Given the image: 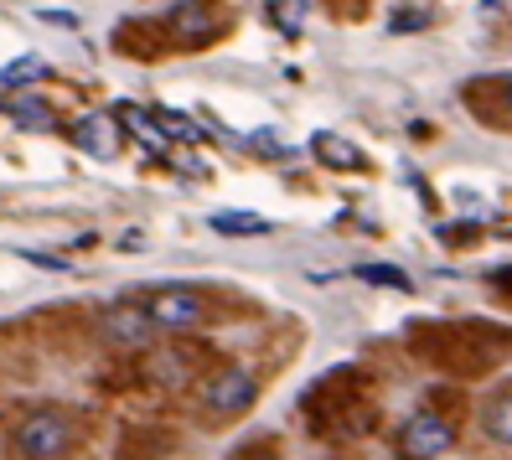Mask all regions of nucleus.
<instances>
[{
    "mask_svg": "<svg viewBox=\"0 0 512 460\" xmlns=\"http://www.w3.org/2000/svg\"><path fill=\"white\" fill-rule=\"evenodd\" d=\"M481 429H487V440H492V445L512 450V388H507V393H497L492 404L481 409Z\"/></svg>",
    "mask_w": 512,
    "mask_h": 460,
    "instance_id": "obj_9",
    "label": "nucleus"
},
{
    "mask_svg": "<svg viewBox=\"0 0 512 460\" xmlns=\"http://www.w3.org/2000/svg\"><path fill=\"white\" fill-rule=\"evenodd\" d=\"M73 140L88 150V156H99V161H114L119 156V140H125V125H119L114 114H78V125H73Z\"/></svg>",
    "mask_w": 512,
    "mask_h": 460,
    "instance_id": "obj_6",
    "label": "nucleus"
},
{
    "mask_svg": "<svg viewBox=\"0 0 512 460\" xmlns=\"http://www.w3.org/2000/svg\"><path fill=\"white\" fill-rule=\"evenodd\" d=\"M352 274H357V280H368V285H383V290H414L399 264H357Z\"/></svg>",
    "mask_w": 512,
    "mask_h": 460,
    "instance_id": "obj_15",
    "label": "nucleus"
},
{
    "mask_svg": "<svg viewBox=\"0 0 512 460\" xmlns=\"http://www.w3.org/2000/svg\"><path fill=\"white\" fill-rule=\"evenodd\" d=\"M306 16H311V0H269V21H275L285 37H300Z\"/></svg>",
    "mask_w": 512,
    "mask_h": 460,
    "instance_id": "obj_12",
    "label": "nucleus"
},
{
    "mask_svg": "<svg viewBox=\"0 0 512 460\" xmlns=\"http://www.w3.org/2000/svg\"><path fill=\"white\" fill-rule=\"evenodd\" d=\"M6 114L16 119L21 130H52V109H47L42 99H32V94H16V99H6Z\"/></svg>",
    "mask_w": 512,
    "mask_h": 460,
    "instance_id": "obj_10",
    "label": "nucleus"
},
{
    "mask_svg": "<svg viewBox=\"0 0 512 460\" xmlns=\"http://www.w3.org/2000/svg\"><path fill=\"white\" fill-rule=\"evenodd\" d=\"M42 21H52V26H78L68 11H42Z\"/></svg>",
    "mask_w": 512,
    "mask_h": 460,
    "instance_id": "obj_20",
    "label": "nucleus"
},
{
    "mask_svg": "<svg viewBox=\"0 0 512 460\" xmlns=\"http://www.w3.org/2000/svg\"><path fill=\"white\" fill-rule=\"evenodd\" d=\"M497 6H502V0H487V11H497Z\"/></svg>",
    "mask_w": 512,
    "mask_h": 460,
    "instance_id": "obj_22",
    "label": "nucleus"
},
{
    "mask_svg": "<svg viewBox=\"0 0 512 460\" xmlns=\"http://www.w3.org/2000/svg\"><path fill=\"white\" fill-rule=\"evenodd\" d=\"M171 26H176L182 37H207V32H213V16H207L202 6H176V11H171Z\"/></svg>",
    "mask_w": 512,
    "mask_h": 460,
    "instance_id": "obj_16",
    "label": "nucleus"
},
{
    "mask_svg": "<svg viewBox=\"0 0 512 460\" xmlns=\"http://www.w3.org/2000/svg\"><path fill=\"white\" fill-rule=\"evenodd\" d=\"M11 445H16L21 460H57V455L73 450V419L63 409H32L16 424Z\"/></svg>",
    "mask_w": 512,
    "mask_h": 460,
    "instance_id": "obj_1",
    "label": "nucleus"
},
{
    "mask_svg": "<svg viewBox=\"0 0 512 460\" xmlns=\"http://www.w3.org/2000/svg\"><path fill=\"white\" fill-rule=\"evenodd\" d=\"M213 233L259 238V233H269V218H254V212H213Z\"/></svg>",
    "mask_w": 512,
    "mask_h": 460,
    "instance_id": "obj_11",
    "label": "nucleus"
},
{
    "mask_svg": "<svg viewBox=\"0 0 512 460\" xmlns=\"http://www.w3.org/2000/svg\"><path fill=\"white\" fill-rule=\"evenodd\" d=\"M114 119H119V125H125L145 150H150V156H166V150H171V135L161 130V119H156V109H140V104H114Z\"/></svg>",
    "mask_w": 512,
    "mask_h": 460,
    "instance_id": "obj_7",
    "label": "nucleus"
},
{
    "mask_svg": "<svg viewBox=\"0 0 512 460\" xmlns=\"http://www.w3.org/2000/svg\"><path fill=\"white\" fill-rule=\"evenodd\" d=\"M254 393H259V378H254V367L249 362H228L218 367L213 378L202 383V409L213 414V419H233V414H244L254 404Z\"/></svg>",
    "mask_w": 512,
    "mask_h": 460,
    "instance_id": "obj_3",
    "label": "nucleus"
},
{
    "mask_svg": "<svg viewBox=\"0 0 512 460\" xmlns=\"http://www.w3.org/2000/svg\"><path fill=\"white\" fill-rule=\"evenodd\" d=\"M26 264H42V269H68V259H52V254H37V249H21Z\"/></svg>",
    "mask_w": 512,
    "mask_h": 460,
    "instance_id": "obj_19",
    "label": "nucleus"
},
{
    "mask_svg": "<svg viewBox=\"0 0 512 460\" xmlns=\"http://www.w3.org/2000/svg\"><path fill=\"white\" fill-rule=\"evenodd\" d=\"M47 73H52V68L42 63V57L26 52V57H16V63L0 68V88H26V83H37V78H47Z\"/></svg>",
    "mask_w": 512,
    "mask_h": 460,
    "instance_id": "obj_13",
    "label": "nucleus"
},
{
    "mask_svg": "<svg viewBox=\"0 0 512 460\" xmlns=\"http://www.w3.org/2000/svg\"><path fill=\"white\" fill-rule=\"evenodd\" d=\"M502 99H507V109H512V78L502 83Z\"/></svg>",
    "mask_w": 512,
    "mask_h": 460,
    "instance_id": "obj_21",
    "label": "nucleus"
},
{
    "mask_svg": "<svg viewBox=\"0 0 512 460\" xmlns=\"http://www.w3.org/2000/svg\"><path fill=\"white\" fill-rule=\"evenodd\" d=\"M456 445V419L440 409H414L409 424L399 429V455L404 460H435Z\"/></svg>",
    "mask_w": 512,
    "mask_h": 460,
    "instance_id": "obj_4",
    "label": "nucleus"
},
{
    "mask_svg": "<svg viewBox=\"0 0 512 460\" xmlns=\"http://www.w3.org/2000/svg\"><path fill=\"white\" fill-rule=\"evenodd\" d=\"M311 150H316L321 166H337V171H357V166H363V150H357L352 140H342V135H331V130H321L311 140Z\"/></svg>",
    "mask_w": 512,
    "mask_h": 460,
    "instance_id": "obj_8",
    "label": "nucleus"
},
{
    "mask_svg": "<svg viewBox=\"0 0 512 460\" xmlns=\"http://www.w3.org/2000/svg\"><path fill=\"white\" fill-rule=\"evenodd\" d=\"M419 26H430V11H399L388 21V32H419Z\"/></svg>",
    "mask_w": 512,
    "mask_h": 460,
    "instance_id": "obj_18",
    "label": "nucleus"
},
{
    "mask_svg": "<svg viewBox=\"0 0 512 460\" xmlns=\"http://www.w3.org/2000/svg\"><path fill=\"white\" fill-rule=\"evenodd\" d=\"M249 145H254V150H264V156H275V161H290V156H295V150H290L275 130H259V135H249Z\"/></svg>",
    "mask_w": 512,
    "mask_h": 460,
    "instance_id": "obj_17",
    "label": "nucleus"
},
{
    "mask_svg": "<svg viewBox=\"0 0 512 460\" xmlns=\"http://www.w3.org/2000/svg\"><path fill=\"white\" fill-rule=\"evenodd\" d=\"M156 119H161V130L171 135V140H182V145H197L207 130L197 125L192 114H182V109H156Z\"/></svg>",
    "mask_w": 512,
    "mask_h": 460,
    "instance_id": "obj_14",
    "label": "nucleus"
},
{
    "mask_svg": "<svg viewBox=\"0 0 512 460\" xmlns=\"http://www.w3.org/2000/svg\"><path fill=\"white\" fill-rule=\"evenodd\" d=\"M99 336H104L109 347H119V352H140V347L156 342L161 331H156V321H150L145 300H119V305H109V311H104Z\"/></svg>",
    "mask_w": 512,
    "mask_h": 460,
    "instance_id": "obj_5",
    "label": "nucleus"
},
{
    "mask_svg": "<svg viewBox=\"0 0 512 460\" xmlns=\"http://www.w3.org/2000/svg\"><path fill=\"white\" fill-rule=\"evenodd\" d=\"M145 311H150V321H156V331L187 336V331H202V326H207L213 305H207L197 290L171 285V290H150V295H145Z\"/></svg>",
    "mask_w": 512,
    "mask_h": 460,
    "instance_id": "obj_2",
    "label": "nucleus"
}]
</instances>
